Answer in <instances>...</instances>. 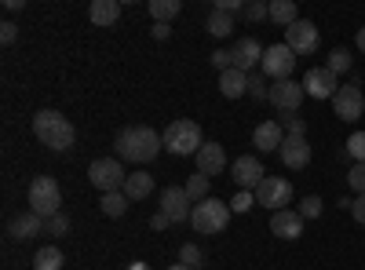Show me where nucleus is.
<instances>
[{
  "label": "nucleus",
  "mask_w": 365,
  "mask_h": 270,
  "mask_svg": "<svg viewBox=\"0 0 365 270\" xmlns=\"http://www.w3.org/2000/svg\"><path fill=\"white\" fill-rule=\"evenodd\" d=\"M161 146H165V139L154 128L135 125V128H125L117 135V157L132 161V165H146V161H154L161 154Z\"/></svg>",
  "instance_id": "nucleus-1"
},
{
  "label": "nucleus",
  "mask_w": 365,
  "mask_h": 270,
  "mask_svg": "<svg viewBox=\"0 0 365 270\" xmlns=\"http://www.w3.org/2000/svg\"><path fill=\"white\" fill-rule=\"evenodd\" d=\"M34 135H37L44 146L58 150V154H63V150H70L73 139H77L73 125H70L58 110H41V113L34 117Z\"/></svg>",
  "instance_id": "nucleus-2"
},
{
  "label": "nucleus",
  "mask_w": 365,
  "mask_h": 270,
  "mask_svg": "<svg viewBox=\"0 0 365 270\" xmlns=\"http://www.w3.org/2000/svg\"><path fill=\"white\" fill-rule=\"evenodd\" d=\"M165 146L172 150L175 157H197V150L205 146V139H201V125L197 121H187V117H179V121H172L168 128H165Z\"/></svg>",
  "instance_id": "nucleus-3"
},
{
  "label": "nucleus",
  "mask_w": 365,
  "mask_h": 270,
  "mask_svg": "<svg viewBox=\"0 0 365 270\" xmlns=\"http://www.w3.org/2000/svg\"><path fill=\"white\" fill-rule=\"evenodd\" d=\"M29 212H37L44 219L63 212V190H58V183L51 175H37L34 183H29Z\"/></svg>",
  "instance_id": "nucleus-4"
},
{
  "label": "nucleus",
  "mask_w": 365,
  "mask_h": 270,
  "mask_svg": "<svg viewBox=\"0 0 365 270\" xmlns=\"http://www.w3.org/2000/svg\"><path fill=\"white\" fill-rule=\"evenodd\" d=\"M230 216H234V212H230V204H227V201L205 197V201H197V204H194L190 223H194V230H197V234H223Z\"/></svg>",
  "instance_id": "nucleus-5"
},
{
  "label": "nucleus",
  "mask_w": 365,
  "mask_h": 270,
  "mask_svg": "<svg viewBox=\"0 0 365 270\" xmlns=\"http://www.w3.org/2000/svg\"><path fill=\"white\" fill-rule=\"evenodd\" d=\"M125 179H128V172L120 168V157H99V161L88 165V183L103 194L125 190Z\"/></svg>",
  "instance_id": "nucleus-6"
},
{
  "label": "nucleus",
  "mask_w": 365,
  "mask_h": 270,
  "mask_svg": "<svg viewBox=\"0 0 365 270\" xmlns=\"http://www.w3.org/2000/svg\"><path fill=\"white\" fill-rule=\"evenodd\" d=\"M292 70H296V51L289 44H270L263 51V63H259V73L274 77V81H292Z\"/></svg>",
  "instance_id": "nucleus-7"
},
{
  "label": "nucleus",
  "mask_w": 365,
  "mask_h": 270,
  "mask_svg": "<svg viewBox=\"0 0 365 270\" xmlns=\"http://www.w3.org/2000/svg\"><path fill=\"white\" fill-rule=\"evenodd\" d=\"M256 201L267 204L270 212H282V208L292 201V183H289V179H282V175H267L263 183L256 187Z\"/></svg>",
  "instance_id": "nucleus-8"
},
{
  "label": "nucleus",
  "mask_w": 365,
  "mask_h": 270,
  "mask_svg": "<svg viewBox=\"0 0 365 270\" xmlns=\"http://www.w3.org/2000/svg\"><path fill=\"white\" fill-rule=\"evenodd\" d=\"M161 216H165L168 223H187V219L194 216L190 194L182 190V187H165V194H161Z\"/></svg>",
  "instance_id": "nucleus-9"
},
{
  "label": "nucleus",
  "mask_w": 365,
  "mask_h": 270,
  "mask_svg": "<svg viewBox=\"0 0 365 270\" xmlns=\"http://www.w3.org/2000/svg\"><path fill=\"white\" fill-rule=\"evenodd\" d=\"M318 26L314 22H307V19H299V22H292L289 29H285V44L296 51V55H311L314 48H318Z\"/></svg>",
  "instance_id": "nucleus-10"
},
{
  "label": "nucleus",
  "mask_w": 365,
  "mask_h": 270,
  "mask_svg": "<svg viewBox=\"0 0 365 270\" xmlns=\"http://www.w3.org/2000/svg\"><path fill=\"white\" fill-rule=\"evenodd\" d=\"M332 110H336V117H344V121H358V117L365 113V95L358 84H344L336 95H332Z\"/></svg>",
  "instance_id": "nucleus-11"
},
{
  "label": "nucleus",
  "mask_w": 365,
  "mask_h": 270,
  "mask_svg": "<svg viewBox=\"0 0 365 270\" xmlns=\"http://www.w3.org/2000/svg\"><path fill=\"white\" fill-rule=\"evenodd\" d=\"M303 92L314 95V99H332V95L340 92L336 73H332L329 66H314V70H307V77H303Z\"/></svg>",
  "instance_id": "nucleus-12"
},
{
  "label": "nucleus",
  "mask_w": 365,
  "mask_h": 270,
  "mask_svg": "<svg viewBox=\"0 0 365 270\" xmlns=\"http://www.w3.org/2000/svg\"><path fill=\"white\" fill-rule=\"evenodd\" d=\"M230 179H234L241 190H256L263 179H267V172H263V165H259L256 157H237V161L230 165Z\"/></svg>",
  "instance_id": "nucleus-13"
},
{
  "label": "nucleus",
  "mask_w": 365,
  "mask_h": 270,
  "mask_svg": "<svg viewBox=\"0 0 365 270\" xmlns=\"http://www.w3.org/2000/svg\"><path fill=\"white\" fill-rule=\"evenodd\" d=\"M263 51H267V48H259V41H256V37H241V41L234 44V51H230L234 70L252 73V70H256V63H263Z\"/></svg>",
  "instance_id": "nucleus-14"
},
{
  "label": "nucleus",
  "mask_w": 365,
  "mask_h": 270,
  "mask_svg": "<svg viewBox=\"0 0 365 270\" xmlns=\"http://www.w3.org/2000/svg\"><path fill=\"white\" fill-rule=\"evenodd\" d=\"M303 84H296V81H278V84H270V103L278 106V110H285V113H292V110H299V103H303Z\"/></svg>",
  "instance_id": "nucleus-15"
},
{
  "label": "nucleus",
  "mask_w": 365,
  "mask_h": 270,
  "mask_svg": "<svg viewBox=\"0 0 365 270\" xmlns=\"http://www.w3.org/2000/svg\"><path fill=\"white\" fill-rule=\"evenodd\" d=\"M278 154H282V165L285 168H307L311 165V146H307V139H303V135H285Z\"/></svg>",
  "instance_id": "nucleus-16"
},
{
  "label": "nucleus",
  "mask_w": 365,
  "mask_h": 270,
  "mask_svg": "<svg viewBox=\"0 0 365 270\" xmlns=\"http://www.w3.org/2000/svg\"><path fill=\"white\" fill-rule=\"evenodd\" d=\"M270 230L278 237H285V242H296V237L303 234V216L292 212V208H282V212L270 216Z\"/></svg>",
  "instance_id": "nucleus-17"
},
{
  "label": "nucleus",
  "mask_w": 365,
  "mask_h": 270,
  "mask_svg": "<svg viewBox=\"0 0 365 270\" xmlns=\"http://www.w3.org/2000/svg\"><path fill=\"white\" fill-rule=\"evenodd\" d=\"M282 142H285V132H282L278 121H263V125H256V132H252V146L259 150V154L282 150Z\"/></svg>",
  "instance_id": "nucleus-18"
},
{
  "label": "nucleus",
  "mask_w": 365,
  "mask_h": 270,
  "mask_svg": "<svg viewBox=\"0 0 365 270\" xmlns=\"http://www.w3.org/2000/svg\"><path fill=\"white\" fill-rule=\"evenodd\" d=\"M227 168V154H223V146L220 142H205L197 150V172L201 175H220Z\"/></svg>",
  "instance_id": "nucleus-19"
},
{
  "label": "nucleus",
  "mask_w": 365,
  "mask_h": 270,
  "mask_svg": "<svg viewBox=\"0 0 365 270\" xmlns=\"http://www.w3.org/2000/svg\"><path fill=\"white\" fill-rule=\"evenodd\" d=\"M44 227H48V219H44V216H37V212H19V216L11 219L8 234H11V237H19V242H29V237H37Z\"/></svg>",
  "instance_id": "nucleus-20"
},
{
  "label": "nucleus",
  "mask_w": 365,
  "mask_h": 270,
  "mask_svg": "<svg viewBox=\"0 0 365 270\" xmlns=\"http://www.w3.org/2000/svg\"><path fill=\"white\" fill-rule=\"evenodd\" d=\"M220 92L227 95V99H241V95H249V73H241V70H227V73H220Z\"/></svg>",
  "instance_id": "nucleus-21"
},
{
  "label": "nucleus",
  "mask_w": 365,
  "mask_h": 270,
  "mask_svg": "<svg viewBox=\"0 0 365 270\" xmlns=\"http://www.w3.org/2000/svg\"><path fill=\"white\" fill-rule=\"evenodd\" d=\"M88 19L96 22V26H113L120 19V0H91Z\"/></svg>",
  "instance_id": "nucleus-22"
},
{
  "label": "nucleus",
  "mask_w": 365,
  "mask_h": 270,
  "mask_svg": "<svg viewBox=\"0 0 365 270\" xmlns=\"http://www.w3.org/2000/svg\"><path fill=\"white\" fill-rule=\"evenodd\" d=\"M150 194H154V175L132 172V175L125 179V197H128V201H143V197H150Z\"/></svg>",
  "instance_id": "nucleus-23"
},
{
  "label": "nucleus",
  "mask_w": 365,
  "mask_h": 270,
  "mask_svg": "<svg viewBox=\"0 0 365 270\" xmlns=\"http://www.w3.org/2000/svg\"><path fill=\"white\" fill-rule=\"evenodd\" d=\"M270 19L278 22V26H292V22H299V8H296V0H270Z\"/></svg>",
  "instance_id": "nucleus-24"
},
{
  "label": "nucleus",
  "mask_w": 365,
  "mask_h": 270,
  "mask_svg": "<svg viewBox=\"0 0 365 270\" xmlns=\"http://www.w3.org/2000/svg\"><path fill=\"white\" fill-rule=\"evenodd\" d=\"M205 29H208L212 37H227L230 29H234V15H230V11H220V8H212L208 19H205Z\"/></svg>",
  "instance_id": "nucleus-25"
},
{
  "label": "nucleus",
  "mask_w": 365,
  "mask_h": 270,
  "mask_svg": "<svg viewBox=\"0 0 365 270\" xmlns=\"http://www.w3.org/2000/svg\"><path fill=\"white\" fill-rule=\"evenodd\" d=\"M103 216H110V219H120V216H125L128 212V197H125V190H113V194H103Z\"/></svg>",
  "instance_id": "nucleus-26"
},
{
  "label": "nucleus",
  "mask_w": 365,
  "mask_h": 270,
  "mask_svg": "<svg viewBox=\"0 0 365 270\" xmlns=\"http://www.w3.org/2000/svg\"><path fill=\"white\" fill-rule=\"evenodd\" d=\"M182 11V0H150V15H154L158 22H172L175 15Z\"/></svg>",
  "instance_id": "nucleus-27"
},
{
  "label": "nucleus",
  "mask_w": 365,
  "mask_h": 270,
  "mask_svg": "<svg viewBox=\"0 0 365 270\" xmlns=\"http://www.w3.org/2000/svg\"><path fill=\"white\" fill-rule=\"evenodd\" d=\"M63 263H66V256L58 252L55 245H48V249H41V252H37L34 270H63Z\"/></svg>",
  "instance_id": "nucleus-28"
},
{
  "label": "nucleus",
  "mask_w": 365,
  "mask_h": 270,
  "mask_svg": "<svg viewBox=\"0 0 365 270\" xmlns=\"http://www.w3.org/2000/svg\"><path fill=\"white\" fill-rule=\"evenodd\" d=\"M190 194V201H205L208 197V175H201V172H194L190 179H187V187H182Z\"/></svg>",
  "instance_id": "nucleus-29"
},
{
  "label": "nucleus",
  "mask_w": 365,
  "mask_h": 270,
  "mask_svg": "<svg viewBox=\"0 0 365 270\" xmlns=\"http://www.w3.org/2000/svg\"><path fill=\"white\" fill-rule=\"evenodd\" d=\"M325 66H329L332 73H336V77H340V73H347V70H351V51L336 48V51L329 55V63H325Z\"/></svg>",
  "instance_id": "nucleus-30"
},
{
  "label": "nucleus",
  "mask_w": 365,
  "mask_h": 270,
  "mask_svg": "<svg viewBox=\"0 0 365 270\" xmlns=\"http://www.w3.org/2000/svg\"><path fill=\"white\" fill-rule=\"evenodd\" d=\"M347 154L354 157V165H365V132H354L351 139H347Z\"/></svg>",
  "instance_id": "nucleus-31"
},
{
  "label": "nucleus",
  "mask_w": 365,
  "mask_h": 270,
  "mask_svg": "<svg viewBox=\"0 0 365 270\" xmlns=\"http://www.w3.org/2000/svg\"><path fill=\"white\" fill-rule=\"evenodd\" d=\"M296 212H299L303 219H318V216H322V197H318V194H311V197H303V201H299V208H296Z\"/></svg>",
  "instance_id": "nucleus-32"
},
{
  "label": "nucleus",
  "mask_w": 365,
  "mask_h": 270,
  "mask_svg": "<svg viewBox=\"0 0 365 270\" xmlns=\"http://www.w3.org/2000/svg\"><path fill=\"white\" fill-rule=\"evenodd\" d=\"M249 95H252V99H270L267 73H249Z\"/></svg>",
  "instance_id": "nucleus-33"
},
{
  "label": "nucleus",
  "mask_w": 365,
  "mask_h": 270,
  "mask_svg": "<svg viewBox=\"0 0 365 270\" xmlns=\"http://www.w3.org/2000/svg\"><path fill=\"white\" fill-rule=\"evenodd\" d=\"M252 204H256V197H252L249 190H237V194H234V201H230V212H234V216H245Z\"/></svg>",
  "instance_id": "nucleus-34"
},
{
  "label": "nucleus",
  "mask_w": 365,
  "mask_h": 270,
  "mask_svg": "<svg viewBox=\"0 0 365 270\" xmlns=\"http://www.w3.org/2000/svg\"><path fill=\"white\" fill-rule=\"evenodd\" d=\"M179 263H182V266H190V270H197V266H201V252H197V245H182V249H179Z\"/></svg>",
  "instance_id": "nucleus-35"
},
{
  "label": "nucleus",
  "mask_w": 365,
  "mask_h": 270,
  "mask_svg": "<svg viewBox=\"0 0 365 270\" xmlns=\"http://www.w3.org/2000/svg\"><path fill=\"white\" fill-rule=\"evenodd\" d=\"M241 15H245L249 22H263V19H270V8L256 0V4H245V11H241Z\"/></svg>",
  "instance_id": "nucleus-36"
},
{
  "label": "nucleus",
  "mask_w": 365,
  "mask_h": 270,
  "mask_svg": "<svg viewBox=\"0 0 365 270\" xmlns=\"http://www.w3.org/2000/svg\"><path fill=\"white\" fill-rule=\"evenodd\" d=\"M347 183H351V190L365 194V165H354V168H351V175H347Z\"/></svg>",
  "instance_id": "nucleus-37"
},
{
  "label": "nucleus",
  "mask_w": 365,
  "mask_h": 270,
  "mask_svg": "<svg viewBox=\"0 0 365 270\" xmlns=\"http://www.w3.org/2000/svg\"><path fill=\"white\" fill-rule=\"evenodd\" d=\"M212 66H216L220 73H227V70L234 66V58H230V51H223V48H220V51H212Z\"/></svg>",
  "instance_id": "nucleus-38"
},
{
  "label": "nucleus",
  "mask_w": 365,
  "mask_h": 270,
  "mask_svg": "<svg viewBox=\"0 0 365 270\" xmlns=\"http://www.w3.org/2000/svg\"><path fill=\"white\" fill-rule=\"evenodd\" d=\"M347 208H351V216L358 219V223H365V194H358L354 201H344Z\"/></svg>",
  "instance_id": "nucleus-39"
},
{
  "label": "nucleus",
  "mask_w": 365,
  "mask_h": 270,
  "mask_svg": "<svg viewBox=\"0 0 365 270\" xmlns=\"http://www.w3.org/2000/svg\"><path fill=\"white\" fill-rule=\"evenodd\" d=\"M66 230H70V219H66L63 212L48 219V234H66Z\"/></svg>",
  "instance_id": "nucleus-40"
},
{
  "label": "nucleus",
  "mask_w": 365,
  "mask_h": 270,
  "mask_svg": "<svg viewBox=\"0 0 365 270\" xmlns=\"http://www.w3.org/2000/svg\"><path fill=\"white\" fill-rule=\"evenodd\" d=\"M15 37H19L15 22H0V41H4V44H15Z\"/></svg>",
  "instance_id": "nucleus-41"
},
{
  "label": "nucleus",
  "mask_w": 365,
  "mask_h": 270,
  "mask_svg": "<svg viewBox=\"0 0 365 270\" xmlns=\"http://www.w3.org/2000/svg\"><path fill=\"white\" fill-rule=\"evenodd\" d=\"M285 128H289L285 135H303V132H307V125H303L299 117H289V121H285Z\"/></svg>",
  "instance_id": "nucleus-42"
},
{
  "label": "nucleus",
  "mask_w": 365,
  "mask_h": 270,
  "mask_svg": "<svg viewBox=\"0 0 365 270\" xmlns=\"http://www.w3.org/2000/svg\"><path fill=\"white\" fill-rule=\"evenodd\" d=\"M168 33H172V29H168L165 22H154V37H158V41H165Z\"/></svg>",
  "instance_id": "nucleus-43"
},
{
  "label": "nucleus",
  "mask_w": 365,
  "mask_h": 270,
  "mask_svg": "<svg viewBox=\"0 0 365 270\" xmlns=\"http://www.w3.org/2000/svg\"><path fill=\"white\" fill-rule=\"evenodd\" d=\"M150 227H154V230H161V227H168V219H165V216H161V212H158V216H154V219H150Z\"/></svg>",
  "instance_id": "nucleus-44"
},
{
  "label": "nucleus",
  "mask_w": 365,
  "mask_h": 270,
  "mask_svg": "<svg viewBox=\"0 0 365 270\" xmlns=\"http://www.w3.org/2000/svg\"><path fill=\"white\" fill-rule=\"evenodd\" d=\"M358 48H361V51H365V26H361V29H358Z\"/></svg>",
  "instance_id": "nucleus-45"
},
{
  "label": "nucleus",
  "mask_w": 365,
  "mask_h": 270,
  "mask_svg": "<svg viewBox=\"0 0 365 270\" xmlns=\"http://www.w3.org/2000/svg\"><path fill=\"white\" fill-rule=\"evenodd\" d=\"M128 270H150V263H128Z\"/></svg>",
  "instance_id": "nucleus-46"
},
{
  "label": "nucleus",
  "mask_w": 365,
  "mask_h": 270,
  "mask_svg": "<svg viewBox=\"0 0 365 270\" xmlns=\"http://www.w3.org/2000/svg\"><path fill=\"white\" fill-rule=\"evenodd\" d=\"M168 270H190V266H182V263H172V266H168Z\"/></svg>",
  "instance_id": "nucleus-47"
}]
</instances>
